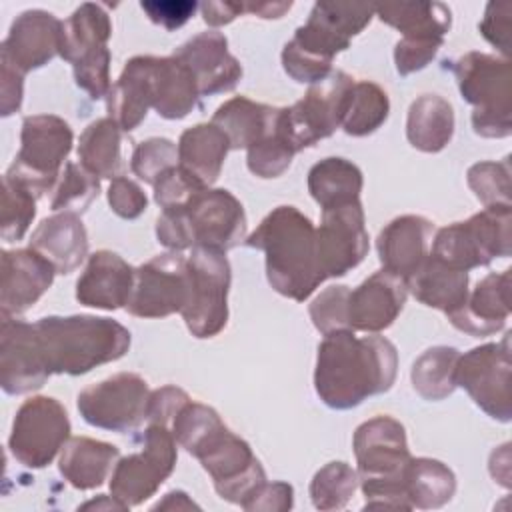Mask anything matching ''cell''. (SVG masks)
I'll return each instance as SVG.
<instances>
[{
  "label": "cell",
  "mask_w": 512,
  "mask_h": 512,
  "mask_svg": "<svg viewBox=\"0 0 512 512\" xmlns=\"http://www.w3.org/2000/svg\"><path fill=\"white\" fill-rule=\"evenodd\" d=\"M226 252L194 246L188 256L190 266V300L182 318L196 338H212L228 322V288L230 264Z\"/></svg>",
  "instance_id": "obj_11"
},
{
  "label": "cell",
  "mask_w": 512,
  "mask_h": 512,
  "mask_svg": "<svg viewBox=\"0 0 512 512\" xmlns=\"http://www.w3.org/2000/svg\"><path fill=\"white\" fill-rule=\"evenodd\" d=\"M190 400V396L176 386H162L154 392H150V400H148V414L146 418L152 424H162L166 428H170L174 416L178 414V410Z\"/></svg>",
  "instance_id": "obj_57"
},
{
  "label": "cell",
  "mask_w": 512,
  "mask_h": 512,
  "mask_svg": "<svg viewBox=\"0 0 512 512\" xmlns=\"http://www.w3.org/2000/svg\"><path fill=\"white\" fill-rule=\"evenodd\" d=\"M510 314V270L492 272L482 278L466 302L446 314L448 320L462 332L472 336H490L504 328Z\"/></svg>",
  "instance_id": "obj_27"
},
{
  "label": "cell",
  "mask_w": 512,
  "mask_h": 512,
  "mask_svg": "<svg viewBox=\"0 0 512 512\" xmlns=\"http://www.w3.org/2000/svg\"><path fill=\"white\" fill-rule=\"evenodd\" d=\"M118 460L120 450L114 444L76 436L68 438L62 446L58 468L70 486L78 490H92L104 484Z\"/></svg>",
  "instance_id": "obj_30"
},
{
  "label": "cell",
  "mask_w": 512,
  "mask_h": 512,
  "mask_svg": "<svg viewBox=\"0 0 512 512\" xmlns=\"http://www.w3.org/2000/svg\"><path fill=\"white\" fill-rule=\"evenodd\" d=\"M456 492L454 472L434 458H412L406 470V496L412 508H440Z\"/></svg>",
  "instance_id": "obj_39"
},
{
  "label": "cell",
  "mask_w": 512,
  "mask_h": 512,
  "mask_svg": "<svg viewBox=\"0 0 512 512\" xmlns=\"http://www.w3.org/2000/svg\"><path fill=\"white\" fill-rule=\"evenodd\" d=\"M200 10L206 24L224 26L244 14V2H204L200 4Z\"/></svg>",
  "instance_id": "obj_59"
},
{
  "label": "cell",
  "mask_w": 512,
  "mask_h": 512,
  "mask_svg": "<svg viewBox=\"0 0 512 512\" xmlns=\"http://www.w3.org/2000/svg\"><path fill=\"white\" fill-rule=\"evenodd\" d=\"M152 186H154V200L162 206V210L184 206L196 192L210 188V186H204L194 174L184 170L180 164L164 170Z\"/></svg>",
  "instance_id": "obj_50"
},
{
  "label": "cell",
  "mask_w": 512,
  "mask_h": 512,
  "mask_svg": "<svg viewBox=\"0 0 512 512\" xmlns=\"http://www.w3.org/2000/svg\"><path fill=\"white\" fill-rule=\"evenodd\" d=\"M54 266L32 248L4 250L0 258V310L18 316L34 306L52 286Z\"/></svg>",
  "instance_id": "obj_21"
},
{
  "label": "cell",
  "mask_w": 512,
  "mask_h": 512,
  "mask_svg": "<svg viewBox=\"0 0 512 512\" xmlns=\"http://www.w3.org/2000/svg\"><path fill=\"white\" fill-rule=\"evenodd\" d=\"M140 8L154 24L166 30H176L194 16L198 4L190 0H146L140 2Z\"/></svg>",
  "instance_id": "obj_55"
},
{
  "label": "cell",
  "mask_w": 512,
  "mask_h": 512,
  "mask_svg": "<svg viewBox=\"0 0 512 512\" xmlns=\"http://www.w3.org/2000/svg\"><path fill=\"white\" fill-rule=\"evenodd\" d=\"M190 300V266L182 252H164L134 268L126 310L138 318H164L180 312Z\"/></svg>",
  "instance_id": "obj_14"
},
{
  "label": "cell",
  "mask_w": 512,
  "mask_h": 512,
  "mask_svg": "<svg viewBox=\"0 0 512 512\" xmlns=\"http://www.w3.org/2000/svg\"><path fill=\"white\" fill-rule=\"evenodd\" d=\"M60 36L62 20L44 10H26L12 22L0 58L26 74L60 54Z\"/></svg>",
  "instance_id": "obj_22"
},
{
  "label": "cell",
  "mask_w": 512,
  "mask_h": 512,
  "mask_svg": "<svg viewBox=\"0 0 512 512\" xmlns=\"http://www.w3.org/2000/svg\"><path fill=\"white\" fill-rule=\"evenodd\" d=\"M378 18L402 32V38L444 40L450 30V8L440 2H402L374 8Z\"/></svg>",
  "instance_id": "obj_36"
},
{
  "label": "cell",
  "mask_w": 512,
  "mask_h": 512,
  "mask_svg": "<svg viewBox=\"0 0 512 512\" xmlns=\"http://www.w3.org/2000/svg\"><path fill=\"white\" fill-rule=\"evenodd\" d=\"M156 238L162 246H166L174 252L194 248L190 222H188L184 206L162 210V214L156 220Z\"/></svg>",
  "instance_id": "obj_52"
},
{
  "label": "cell",
  "mask_w": 512,
  "mask_h": 512,
  "mask_svg": "<svg viewBox=\"0 0 512 512\" xmlns=\"http://www.w3.org/2000/svg\"><path fill=\"white\" fill-rule=\"evenodd\" d=\"M454 110L448 100L438 94H422L410 104L406 136L408 142L422 152H440L452 140Z\"/></svg>",
  "instance_id": "obj_34"
},
{
  "label": "cell",
  "mask_w": 512,
  "mask_h": 512,
  "mask_svg": "<svg viewBox=\"0 0 512 512\" xmlns=\"http://www.w3.org/2000/svg\"><path fill=\"white\" fill-rule=\"evenodd\" d=\"M368 254V232L360 200L324 208L316 228V256L322 278L344 276Z\"/></svg>",
  "instance_id": "obj_17"
},
{
  "label": "cell",
  "mask_w": 512,
  "mask_h": 512,
  "mask_svg": "<svg viewBox=\"0 0 512 512\" xmlns=\"http://www.w3.org/2000/svg\"><path fill=\"white\" fill-rule=\"evenodd\" d=\"M72 140V128L60 116H26L20 132V150L6 174L40 198L56 184L60 166L72 150Z\"/></svg>",
  "instance_id": "obj_9"
},
{
  "label": "cell",
  "mask_w": 512,
  "mask_h": 512,
  "mask_svg": "<svg viewBox=\"0 0 512 512\" xmlns=\"http://www.w3.org/2000/svg\"><path fill=\"white\" fill-rule=\"evenodd\" d=\"M390 112V102L386 92L370 82V80H360L354 82L346 112L342 118V128L350 136H366L378 130Z\"/></svg>",
  "instance_id": "obj_41"
},
{
  "label": "cell",
  "mask_w": 512,
  "mask_h": 512,
  "mask_svg": "<svg viewBox=\"0 0 512 512\" xmlns=\"http://www.w3.org/2000/svg\"><path fill=\"white\" fill-rule=\"evenodd\" d=\"M176 160H178V146L172 140L148 138L134 148L130 168L140 180L154 184L164 170H168L170 166H176Z\"/></svg>",
  "instance_id": "obj_48"
},
{
  "label": "cell",
  "mask_w": 512,
  "mask_h": 512,
  "mask_svg": "<svg viewBox=\"0 0 512 512\" xmlns=\"http://www.w3.org/2000/svg\"><path fill=\"white\" fill-rule=\"evenodd\" d=\"M196 458L210 474L218 496L232 504H242L262 482H266L264 468L252 454L248 442L226 426L200 450Z\"/></svg>",
  "instance_id": "obj_18"
},
{
  "label": "cell",
  "mask_w": 512,
  "mask_h": 512,
  "mask_svg": "<svg viewBox=\"0 0 512 512\" xmlns=\"http://www.w3.org/2000/svg\"><path fill=\"white\" fill-rule=\"evenodd\" d=\"M510 368V334H506L502 342L472 348L458 358L456 386H462L490 418L508 422L512 416Z\"/></svg>",
  "instance_id": "obj_15"
},
{
  "label": "cell",
  "mask_w": 512,
  "mask_h": 512,
  "mask_svg": "<svg viewBox=\"0 0 512 512\" xmlns=\"http://www.w3.org/2000/svg\"><path fill=\"white\" fill-rule=\"evenodd\" d=\"M434 224L424 216L406 214L394 218L378 234V256L384 270L408 278L430 254Z\"/></svg>",
  "instance_id": "obj_25"
},
{
  "label": "cell",
  "mask_w": 512,
  "mask_h": 512,
  "mask_svg": "<svg viewBox=\"0 0 512 512\" xmlns=\"http://www.w3.org/2000/svg\"><path fill=\"white\" fill-rule=\"evenodd\" d=\"M132 284L134 268L116 252L98 250L76 282V300L100 310H118L126 306Z\"/></svg>",
  "instance_id": "obj_26"
},
{
  "label": "cell",
  "mask_w": 512,
  "mask_h": 512,
  "mask_svg": "<svg viewBox=\"0 0 512 512\" xmlns=\"http://www.w3.org/2000/svg\"><path fill=\"white\" fill-rule=\"evenodd\" d=\"M398 354L384 336H354L336 330L318 346L314 386L320 400L334 410H350L368 396L382 394L396 380Z\"/></svg>",
  "instance_id": "obj_1"
},
{
  "label": "cell",
  "mask_w": 512,
  "mask_h": 512,
  "mask_svg": "<svg viewBox=\"0 0 512 512\" xmlns=\"http://www.w3.org/2000/svg\"><path fill=\"white\" fill-rule=\"evenodd\" d=\"M246 244L266 254L268 282L282 296L304 302L324 282L316 256V228L296 206L274 208Z\"/></svg>",
  "instance_id": "obj_2"
},
{
  "label": "cell",
  "mask_w": 512,
  "mask_h": 512,
  "mask_svg": "<svg viewBox=\"0 0 512 512\" xmlns=\"http://www.w3.org/2000/svg\"><path fill=\"white\" fill-rule=\"evenodd\" d=\"M112 22L100 4L84 2L64 22L60 56L72 64L76 84L98 100L110 92V50Z\"/></svg>",
  "instance_id": "obj_7"
},
{
  "label": "cell",
  "mask_w": 512,
  "mask_h": 512,
  "mask_svg": "<svg viewBox=\"0 0 512 512\" xmlns=\"http://www.w3.org/2000/svg\"><path fill=\"white\" fill-rule=\"evenodd\" d=\"M98 192H100L98 176H94L82 164L66 162L64 170L60 172L54 184L50 208L78 214V212H84L94 198H98Z\"/></svg>",
  "instance_id": "obj_44"
},
{
  "label": "cell",
  "mask_w": 512,
  "mask_h": 512,
  "mask_svg": "<svg viewBox=\"0 0 512 512\" xmlns=\"http://www.w3.org/2000/svg\"><path fill=\"white\" fill-rule=\"evenodd\" d=\"M150 94L152 108L166 120L188 116L200 98L194 74L176 56H150Z\"/></svg>",
  "instance_id": "obj_29"
},
{
  "label": "cell",
  "mask_w": 512,
  "mask_h": 512,
  "mask_svg": "<svg viewBox=\"0 0 512 512\" xmlns=\"http://www.w3.org/2000/svg\"><path fill=\"white\" fill-rule=\"evenodd\" d=\"M444 40L436 38H400L394 48V62L400 76H408L428 66Z\"/></svg>",
  "instance_id": "obj_51"
},
{
  "label": "cell",
  "mask_w": 512,
  "mask_h": 512,
  "mask_svg": "<svg viewBox=\"0 0 512 512\" xmlns=\"http://www.w3.org/2000/svg\"><path fill=\"white\" fill-rule=\"evenodd\" d=\"M224 428L218 412L206 404L188 400L170 424V432L182 448L192 456H198L200 450Z\"/></svg>",
  "instance_id": "obj_42"
},
{
  "label": "cell",
  "mask_w": 512,
  "mask_h": 512,
  "mask_svg": "<svg viewBox=\"0 0 512 512\" xmlns=\"http://www.w3.org/2000/svg\"><path fill=\"white\" fill-rule=\"evenodd\" d=\"M374 6L364 4H314L308 22L282 50V66L296 82L316 84L330 74L332 58L346 50L350 38L372 20Z\"/></svg>",
  "instance_id": "obj_5"
},
{
  "label": "cell",
  "mask_w": 512,
  "mask_h": 512,
  "mask_svg": "<svg viewBox=\"0 0 512 512\" xmlns=\"http://www.w3.org/2000/svg\"><path fill=\"white\" fill-rule=\"evenodd\" d=\"M510 10V2H490L480 22L482 36L502 54H508L510 48Z\"/></svg>",
  "instance_id": "obj_56"
},
{
  "label": "cell",
  "mask_w": 512,
  "mask_h": 512,
  "mask_svg": "<svg viewBox=\"0 0 512 512\" xmlns=\"http://www.w3.org/2000/svg\"><path fill=\"white\" fill-rule=\"evenodd\" d=\"M408 296L406 280L388 272L378 270L366 278L348 296V322L350 330L380 332L388 328L402 312Z\"/></svg>",
  "instance_id": "obj_24"
},
{
  "label": "cell",
  "mask_w": 512,
  "mask_h": 512,
  "mask_svg": "<svg viewBox=\"0 0 512 512\" xmlns=\"http://www.w3.org/2000/svg\"><path fill=\"white\" fill-rule=\"evenodd\" d=\"M358 488V472L346 462H330L310 482V498L318 510L344 508Z\"/></svg>",
  "instance_id": "obj_45"
},
{
  "label": "cell",
  "mask_w": 512,
  "mask_h": 512,
  "mask_svg": "<svg viewBox=\"0 0 512 512\" xmlns=\"http://www.w3.org/2000/svg\"><path fill=\"white\" fill-rule=\"evenodd\" d=\"M108 118H112L120 130H134L152 108L150 94V56H134L126 62L120 78L106 96Z\"/></svg>",
  "instance_id": "obj_31"
},
{
  "label": "cell",
  "mask_w": 512,
  "mask_h": 512,
  "mask_svg": "<svg viewBox=\"0 0 512 512\" xmlns=\"http://www.w3.org/2000/svg\"><path fill=\"white\" fill-rule=\"evenodd\" d=\"M228 150L230 140L216 124H196L178 140V164L210 186L218 180Z\"/></svg>",
  "instance_id": "obj_33"
},
{
  "label": "cell",
  "mask_w": 512,
  "mask_h": 512,
  "mask_svg": "<svg viewBox=\"0 0 512 512\" xmlns=\"http://www.w3.org/2000/svg\"><path fill=\"white\" fill-rule=\"evenodd\" d=\"M108 204H110L112 212L118 214L120 218L134 220L146 210L148 200L136 182H132L124 176H118L112 180V184L108 188Z\"/></svg>",
  "instance_id": "obj_53"
},
{
  "label": "cell",
  "mask_w": 512,
  "mask_h": 512,
  "mask_svg": "<svg viewBox=\"0 0 512 512\" xmlns=\"http://www.w3.org/2000/svg\"><path fill=\"white\" fill-rule=\"evenodd\" d=\"M460 94L474 106L472 128L484 138L512 134L510 64L482 52H468L452 64Z\"/></svg>",
  "instance_id": "obj_6"
},
{
  "label": "cell",
  "mask_w": 512,
  "mask_h": 512,
  "mask_svg": "<svg viewBox=\"0 0 512 512\" xmlns=\"http://www.w3.org/2000/svg\"><path fill=\"white\" fill-rule=\"evenodd\" d=\"M354 78L342 70L312 84L302 100L282 108V130L296 152L314 146L342 126Z\"/></svg>",
  "instance_id": "obj_10"
},
{
  "label": "cell",
  "mask_w": 512,
  "mask_h": 512,
  "mask_svg": "<svg viewBox=\"0 0 512 512\" xmlns=\"http://www.w3.org/2000/svg\"><path fill=\"white\" fill-rule=\"evenodd\" d=\"M290 8L292 2H244V12L260 18H280Z\"/></svg>",
  "instance_id": "obj_60"
},
{
  "label": "cell",
  "mask_w": 512,
  "mask_h": 512,
  "mask_svg": "<svg viewBox=\"0 0 512 512\" xmlns=\"http://www.w3.org/2000/svg\"><path fill=\"white\" fill-rule=\"evenodd\" d=\"M36 328L14 316H2L0 328V386L6 394L18 396L38 390L48 380Z\"/></svg>",
  "instance_id": "obj_20"
},
{
  "label": "cell",
  "mask_w": 512,
  "mask_h": 512,
  "mask_svg": "<svg viewBox=\"0 0 512 512\" xmlns=\"http://www.w3.org/2000/svg\"><path fill=\"white\" fill-rule=\"evenodd\" d=\"M172 56L190 68L200 96L230 92L242 78V66L228 52L226 36L216 30L196 34L178 46Z\"/></svg>",
  "instance_id": "obj_23"
},
{
  "label": "cell",
  "mask_w": 512,
  "mask_h": 512,
  "mask_svg": "<svg viewBox=\"0 0 512 512\" xmlns=\"http://www.w3.org/2000/svg\"><path fill=\"white\" fill-rule=\"evenodd\" d=\"M148 400L146 380L134 372H120L84 388L78 394V412L90 426L126 432L142 424Z\"/></svg>",
  "instance_id": "obj_16"
},
{
  "label": "cell",
  "mask_w": 512,
  "mask_h": 512,
  "mask_svg": "<svg viewBox=\"0 0 512 512\" xmlns=\"http://www.w3.org/2000/svg\"><path fill=\"white\" fill-rule=\"evenodd\" d=\"M190 508H198L186 492L182 490H172L164 496V500H160L154 510H190Z\"/></svg>",
  "instance_id": "obj_61"
},
{
  "label": "cell",
  "mask_w": 512,
  "mask_h": 512,
  "mask_svg": "<svg viewBox=\"0 0 512 512\" xmlns=\"http://www.w3.org/2000/svg\"><path fill=\"white\" fill-rule=\"evenodd\" d=\"M38 196L20 184L18 180L4 174L2 178V226L0 236L4 242L20 240L36 216Z\"/></svg>",
  "instance_id": "obj_46"
},
{
  "label": "cell",
  "mask_w": 512,
  "mask_h": 512,
  "mask_svg": "<svg viewBox=\"0 0 512 512\" xmlns=\"http://www.w3.org/2000/svg\"><path fill=\"white\" fill-rule=\"evenodd\" d=\"M34 328L50 374L80 376L122 358L130 348V332L112 318L46 316Z\"/></svg>",
  "instance_id": "obj_3"
},
{
  "label": "cell",
  "mask_w": 512,
  "mask_h": 512,
  "mask_svg": "<svg viewBox=\"0 0 512 512\" xmlns=\"http://www.w3.org/2000/svg\"><path fill=\"white\" fill-rule=\"evenodd\" d=\"M296 150L282 130V108L264 136L248 148V170L258 178H276L288 170Z\"/></svg>",
  "instance_id": "obj_43"
},
{
  "label": "cell",
  "mask_w": 512,
  "mask_h": 512,
  "mask_svg": "<svg viewBox=\"0 0 512 512\" xmlns=\"http://www.w3.org/2000/svg\"><path fill=\"white\" fill-rule=\"evenodd\" d=\"M30 248L42 254L56 274L74 272L88 254V236L74 212H60L44 218L30 236Z\"/></svg>",
  "instance_id": "obj_28"
},
{
  "label": "cell",
  "mask_w": 512,
  "mask_h": 512,
  "mask_svg": "<svg viewBox=\"0 0 512 512\" xmlns=\"http://www.w3.org/2000/svg\"><path fill=\"white\" fill-rule=\"evenodd\" d=\"M82 510H92V508H96V510H128V506H124L120 500H116L114 496L112 498H108V496H98L96 500H90V502H86V504H82L80 506Z\"/></svg>",
  "instance_id": "obj_62"
},
{
  "label": "cell",
  "mask_w": 512,
  "mask_h": 512,
  "mask_svg": "<svg viewBox=\"0 0 512 512\" xmlns=\"http://www.w3.org/2000/svg\"><path fill=\"white\" fill-rule=\"evenodd\" d=\"M460 352L452 346L428 348L412 366V386L424 400H442L456 388Z\"/></svg>",
  "instance_id": "obj_40"
},
{
  "label": "cell",
  "mask_w": 512,
  "mask_h": 512,
  "mask_svg": "<svg viewBox=\"0 0 512 512\" xmlns=\"http://www.w3.org/2000/svg\"><path fill=\"white\" fill-rule=\"evenodd\" d=\"M280 108L266 106L254 102L246 96H236L224 102L212 116V124H216L230 140V150L250 148L258 142L264 132L278 118Z\"/></svg>",
  "instance_id": "obj_35"
},
{
  "label": "cell",
  "mask_w": 512,
  "mask_h": 512,
  "mask_svg": "<svg viewBox=\"0 0 512 512\" xmlns=\"http://www.w3.org/2000/svg\"><path fill=\"white\" fill-rule=\"evenodd\" d=\"M122 130L112 118H98L86 126L78 144L80 164L98 178H118L124 172L120 154Z\"/></svg>",
  "instance_id": "obj_37"
},
{
  "label": "cell",
  "mask_w": 512,
  "mask_h": 512,
  "mask_svg": "<svg viewBox=\"0 0 512 512\" xmlns=\"http://www.w3.org/2000/svg\"><path fill=\"white\" fill-rule=\"evenodd\" d=\"M308 190L324 208L360 200L362 172L346 158H324L308 172Z\"/></svg>",
  "instance_id": "obj_38"
},
{
  "label": "cell",
  "mask_w": 512,
  "mask_h": 512,
  "mask_svg": "<svg viewBox=\"0 0 512 512\" xmlns=\"http://www.w3.org/2000/svg\"><path fill=\"white\" fill-rule=\"evenodd\" d=\"M468 186L476 194V198L490 206H512L510 202V158L500 162H478L468 168L466 174Z\"/></svg>",
  "instance_id": "obj_47"
},
{
  "label": "cell",
  "mask_w": 512,
  "mask_h": 512,
  "mask_svg": "<svg viewBox=\"0 0 512 512\" xmlns=\"http://www.w3.org/2000/svg\"><path fill=\"white\" fill-rule=\"evenodd\" d=\"M512 206H490L464 222L444 226L432 238V256L458 270L488 266L512 252Z\"/></svg>",
  "instance_id": "obj_8"
},
{
  "label": "cell",
  "mask_w": 512,
  "mask_h": 512,
  "mask_svg": "<svg viewBox=\"0 0 512 512\" xmlns=\"http://www.w3.org/2000/svg\"><path fill=\"white\" fill-rule=\"evenodd\" d=\"M70 436L64 406L50 396L28 398L14 416L8 448L26 468H44L62 450Z\"/></svg>",
  "instance_id": "obj_12"
},
{
  "label": "cell",
  "mask_w": 512,
  "mask_h": 512,
  "mask_svg": "<svg viewBox=\"0 0 512 512\" xmlns=\"http://www.w3.org/2000/svg\"><path fill=\"white\" fill-rule=\"evenodd\" d=\"M194 246L226 252L246 240V214L224 188H204L184 204Z\"/></svg>",
  "instance_id": "obj_19"
},
{
  "label": "cell",
  "mask_w": 512,
  "mask_h": 512,
  "mask_svg": "<svg viewBox=\"0 0 512 512\" xmlns=\"http://www.w3.org/2000/svg\"><path fill=\"white\" fill-rule=\"evenodd\" d=\"M348 286H328L310 304V318L324 336L336 330H350L348 322Z\"/></svg>",
  "instance_id": "obj_49"
},
{
  "label": "cell",
  "mask_w": 512,
  "mask_h": 512,
  "mask_svg": "<svg viewBox=\"0 0 512 512\" xmlns=\"http://www.w3.org/2000/svg\"><path fill=\"white\" fill-rule=\"evenodd\" d=\"M176 464V440L170 428L152 424L144 432L140 452L116 462L110 478V492L124 506H138L162 486Z\"/></svg>",
  "instance_id": "obj_13"
},
{
  "label": "cell",
  "mask_w": 512,
  "mask_h": 512,
  "mask_svg": "<svg viewBox=\"0 0 512 512\" xmlns=\"http://www.w3.org/2000/svg\"><path fill=\"white\" fill-rule=\"evenodd\" d=\"M358 484L370 510H412L406 496V470L412 460L404 426L390 416L362 422L352 440Z\"/></svg>",
  "instance_id": "obj_4"
},
{
  "label": "cell",
  "mask_w": 512,
  "mask_h": 512,
  "mask_svg": "<svg viewBox=\"0 0 512 512\" xmlns=\"http://www.w3.org/2000/svg\"><path fill=\"white\" fill-rule=\"evenodd\" d=\"M24 74L8 60L0 58V114L10 116L22 106Z\"/></svg>",
  "instance_id": "obj_58"
},
{
  "label": "cell",
  "mask_w": 512,
  "mask_h": 512,
  "mask_svg": "<svg viewBox=\"0 0 512 512\" xmlns=\"http://www.w3.org/2000/svg\"><path fill=\"white\" fill-rule=\"evenodd\" d=\"M294 504V490L286 482H262L240 506L248 512H286Z\"/></svg>",
  "instance_id": "obj_54"
},
{
  "label": "cell",
  "mask_w": 512,
  "mask_h": 512,
  "mask_svg": "<svg viewBox=\"0 0 512 512\" xmlns=\"http://www.w3.org/2000/svg\"><path fill=\"white\" fill-rule=\"evenodd\" d=\"M406 288L418 302L450 314L468 298V272L428 254L418 270L406 278Z\"/></svg>",
  "instance_id": "obj_32"
}]
</instances>
